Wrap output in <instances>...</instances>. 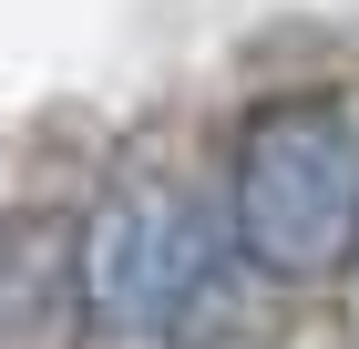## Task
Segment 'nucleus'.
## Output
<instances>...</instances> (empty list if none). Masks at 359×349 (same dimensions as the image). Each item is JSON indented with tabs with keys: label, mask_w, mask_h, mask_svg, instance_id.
Instances as JSON below:
<instances>
[{
	"label": "nucleus",
	"mask_w": 359,
	"mask_h": 349,
	"mask_svg": "<svg viewBox=\"0 0 359 349\" xmlns=\"http://www.w3.org/2000/svg\"><path fill=\"white\" fill-rule=\"evenodd\" d=\"M226 246L257 277L318 288L359 268V113L339 93H277L226 144Z\"/></svg>",
	"instance_id": "f257e3e1"
},
{
	"label": "nucleus",
	"mask_w": 359,
	"mask_h": 349,
	"mask_svg": "<svg viewBox=\"0 0 359 349\" xmlns=\"http://www.w3.org/2000/svg\"><path fill=\"white\" fill-rule=\"evenodd\" d=\"M216 277H226L216 226L165 175H123L72 237V298L113 339H195V308Z\"/></svg>",
	"instance_id": "f03ea898"
}]
</instances>
